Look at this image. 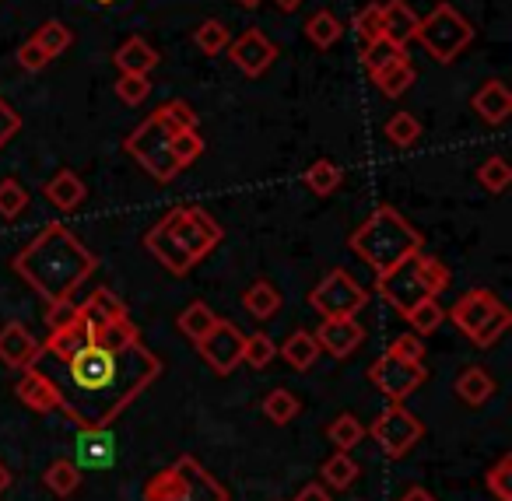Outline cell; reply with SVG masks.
Instances as JSON below:
<instances>
[{"label":"cell","instance_id":"6da1fadb","mask_svg":"<svg viewBox=\"0 0 512 501\" xmlns=\"http://www.w3.org/2000/svg\"><path fill=\"white\" fill-rule=\"evenodd\" d=\"M162 375V358L141 337L123 347L88 340L64 361L60 410L78 428H113V421Z\"/></svg>","mask_w":512,"mask_h":501},{"label":"cell","instance_id":"7a4b0ae2","mask_svg":"<svg viewBox=\"0 0 512 501\" xmlns=\"http://www.w3.org/2000/svg\"><path fill=\"white\" fill-rule=\"evenodd\" d=\"M99 267V256L64 225H46L22 253L15 256V274L43 298L46 305L67 302Z\"/></svg>","mask_w":512,"mask_h":501},{"label":"cell","instance_id":"3957f363","mask_svg":"<svg viewBox=\"0 0 512 501\" xmlns=\"http://www.w3.org/2000/svg\"><path fill=\"white\" fill-rule=\"evenodd\" d=\"M225 232L221 225L197 204L172 207L155 221L148 235H144V249L162 263L169 274L183 277L204 260L207 253L221 246Z\"/></svg>","mask_w":512,"mask_h":501},{"label":"cell","instance_id":"277c9868","mask_svg":"<svg viewBox=\"0 0 512 501\" xmlns=\"http://www.w3.org/2000/svg\"><path fill=\"white\" fill-rule=\"evenodd\" d=\"M348 249L365 263V267L383 274V270L397 267V263L407 260L411 253L425 249V235H421L397 207L383 204V207H376L355 232H351Z\"/></svg>","mask_w":512,"mask_h":501},{"label":"cell","instance_id":"5b68a950","mask_svg":"<svg viewBox=\"0 0 512 501\" xmlns=\"http://www.w3.org/2000/svg\"><path fill=\"white\" fill-rule=\"evenodd\" d=\"M449 288V270L442 267L435 256L428 253H411L407 260H400L397 267L376 274V291L390 309H397L400 316L414 309L425 298H439Z\"/></svg>","mask_w":512,"mask_h":501},{"label":"cell","instance_id":"8992f818","mask_svg":"<svg viewBox=\"0 0 512 501\" xmlns=\"http://www.w3.org/2000/svg\"><path fill=\"white\" fill-rule=\"evenodd\" d=\"M144 501H228V487L186 452L144 484Z\"/></svg>","mask_w":512,"mask_h":501},{"label":"cell","instance_id":"52a82bcc","mask_svg":"<svg viewBox=\"0 0 512 501\" xmlns=\"http://www.w3.org/2000/svg\"><path fill=\"white\" fill-rule=\"evenodd\" d=\"M446 319L463 337H470L474 347H491L505 337V330H509V323H512V312L495 291L470 288L467 295L456 298L453 309H446Z\"/></svg>","mask_w":512,"mask_h":501},{"label":"cell","instance_id":"ba28073f","mask_svg":"<svg viewBox=\"0 0 512 501\" xmlns=\"http://www.w3.org/2000/svg\"><path fill=\"white\" fill-rule=\"evenodd\" d=\"M176 134L179 130L172 127V123H165V116L155 109V113L123 141V148H127V155L134 158L155 183H172V179L183 172V165L172 155V137Z\"/></svg>","mask_w":512,"mask_h":501},{"label":"cell","instance_id":"9c48e42d","mask_svg":"<svg viewBox=\"0 0 512 501\" xmlns=\"http://www.w3.org/2000/svg\"><path fill=\"white\" fill-rule=\"evenodd\" d=\"M418 39L425 46V53L435 64H453L470 43H474V25L453 8V4H435L432 15L421 18Z\"/></svg>","mask_w":512,"mask_h":501},{"label":"cell","instance_id":"30bf717a","mask_svg":"<svg viewBox=\"0 0 512 501\" xmlns=\"http://www.w3.org/2000/svg\"><path fill=\"white\" fill-rule=\"evenodd\" d=\"M365 435H372V442L390 459H400L421 442L425 424H421L404 403H386L376 414V421H372V428H365Z\"/></svg>","mask_w":512,"mask_h":501},{"label":"cell","instance_id":"8fae6325","mask_svg":"<svg viewBox=\"0 0 512 501\" xmlns=\"http://www.w3.org/2000/svg\"><path fill=\"white\" fill-rule=\"evenodd\" d=\"M369 291L348 274V270H330L313 291H309V305L320 312L323 319H351L365 309Z\"/></svg>","mask_w":512,"mask_h":501},{"label":"cell","instance_id":"7c38bea8","mask_svg":"<svg viewBox=\"0 0 512 501\" xmlns=\"http://www.w3.org/2000/svg\"><path fill=\"white\" fill-rule=\"evenodd\" d=\"M428 379V368L421 361H404L397 354L383 351L369 368V382L386 396L390 403H404L421 382Z\"/></svg>","mask_w":512,"mask_h":501},{"label":"cell","instance_id":"4fadbf2b","mask_svg":"<svg viewBox=\"0 0 512 501\" xmlns=\"http://www.w3.org/2000/svg\"><path fill=\"white\" fill-rule=\"evenodd\" d=\"M242 344H246V333L232 319H218L193 347L214 375H232L242 365Z\"/></svg>","mask_w":512,"mask_h":501},{"label":"cell","instance_id":"5bb4252c","mask_svg":"<svg viewBox=\"0 0 512 501\" xmlns=\"http://www.w3.org/2000/svg\"><path fill=\"white\" fill-rule=\"evenodd\" d=\"M228 53H232V64L239 67L246 78H260V74L271 71V64L278 60V46H274L260 29H246L239 39H235Z\"/></svg>","mask_w":512,"mask_h":501},{"label":"cell","instance_id":"9a60e30c","mask_svg":"<svg viewBox=\"0 0 512 501\" xmlns=\"http://www.w3.org/2000/svg\"><path fill=\"white\" fill-rule=\"evenodd\" d=\"M43 358V344L29 333L25 323L0 326V361L8 368H32Z\"/></svg>","mask_w":512,"mask_h":501},{"label":"cell","instance_id":"2e32d148","mask_svg":"<svg viewBox=\"0 0 512 501\" xmlns=\"http://www.w3.org/2000/svg\"><path fill=\"white\" fill-rule=\"evenodd\" d=\"M18 400L25 403V407H32L36 414H53V410H60V389H57V379H50V375L43 372V368H22V379H18L15 386Z\"/></svg>","mask_w":512,"mask_h":501},{"label":"cell","instance_id":"e0dca14e","mask_svg":"<svg viewBox=\"0 0 512 501\" xmlns=\"http://www.w3.org/2000/svg\"><path fill=\"white\" fill-rule=\"evenodd\" d=\"M116 435L109 428H78V442H74V456L78 466L85 470H106L116 463Z\"/></svg>","mask_w":512,"mask_h":501},{"label":"cell","instance_id":"ac0fdd59","mask_svg":"<svg viewBox=\"0 0 512 501\" xmlns=\"http://www.w3.org/2000/svg\"><path fill=\"white\" fill-rule=\"evenodd\" d=\"M320 351L334 354V358H351V354L362 347L365 340V330L358 326V319H323V326L313 333Z\"/></svg>","mask_w":512,"mask_h":501},{"label":"cell","instance_id":"d6986e66","mask_svg":"<svg viewBox=\"0 0 512 501\" xmlns=\"http://www.w3.org/2000/svg\"><path fill=\"white\" fill-rule=\"evenodd\" d=\"M418 25H421V18L414 15L411 4H404V0H390V4H383V39L390 46L407 50V43L418 36Z\"/></svg>","mask_w":512,"mask_h":501},{"label":"cell","instance_id":"ffe728a7","mask_svg":"<svg viewBox=\"0 0 512 501\" xmlns=\"http://www.w3.org/2000/svg\"><path fill=\"white\" fill-rule=\"evenodd\" d=\"M474 113L481 116L488 127H502L505 120L512 116V95H509V88L502 85L498 78H491V81H484L481 88H477V95H474Z\"/></svg>","mask_w":512,"mask_h":501},{"label":"cell","instance_id":"44dd1931","mask_svg":"<svg viewBox=\"0 0 512 501\" xmlns=\"http://www.w3.org/2000/svg\"><path fill=\"white\" fill-rule=\"evenodd\" d=\"M43 197L50 200V204L57 207V211L71 214V211H78V207L85 204L88 190H85V183H81V176L74 169H60L53 179H46Z\"/></svg>","mask_w":512,"mask_h":501},{"label":"cell","instance_id":"7402d4cb","mask_svg":"<svg viewBox=\"0 0 512 501\" xmlns=\"http://www.w3.org/2000/svg\"><path fill=\"white\" fill-rule=\"evenodd\" d=\"M158 60L162 57L155 53V46H148L141 36H130L127 43L113 53V64L120 74H151L158 67Z\"/></svg>","mask_w":512,"mask_h":501},{"label":"cell","instance_id":"603a6c76","mask_svg":"<svg viewBox=\"0 0 512 501\" xmlns=\"http://www.w3.org/2000/svg\"><path fill=\"white\" fill-rule=\"evenodd\" d=\"M453 393L460 396L463 403H470V407H484V403L495 396V379H491L484 368L477 365H467L460 375H456L453 382Z\"/></svg>","mask_w":512,"mask_h":501},{"label":"cell","instance_id":"cb8c5ba5","mask_svg":"<svg viewBox=\"0 0 512 501\" xmlns=\"http://www.w3.org/2000/svg\"><path fill=\"white\" fill-rule=\"evenodd\" d=\"M242 309L249 312L253 319H260V323H267V319H274L278 316V309H281V291L274 288L271 281H253L246 291H242Z\"/></svg>","mask_w":512,"mask_h":501},{"label":"cell","instance_id":"d4e9b609","mask_svg":"<svg viewBox=\"0 0 512 501\" xmlns=\"http://www.w3.org/2000/svg\"><path fill=\"white\" fill-rule=\"evenodd\" d=\"M278 354L285 358L288 368H295V372H309V368L320 361V344H316V337L309 330H295L292 337L278 347Z\"/></svg>","mask_w":512,"mask_h":501},{"label":"cell","instance_id":"484cf974","mask_svg":"<svg viewBox=\"0 0 512 501\" xmlns=\"http://www.w3.org/2000/svg\"><path fill=\"white\" fill-rule=\"evenodd\" d=\"M43 484L50 487L57 498H71L74 491L81 487V466L74 459H53L50 466L43 470Z\"/></svg>","mask_w":512,"mask_h":501},{"label":"cell","instance_id":"4316f807","mask_svg":"<svg viewBox=\"0 0 512 501\" xmlns=\"http://www.w3.org/2000/svg\"><path fill=\"white\" fill-rule=\"evenodd\" d=\"M358 463L351 459V452H334L327 463L320 466V484H327L330 491H348L358 480Z\"/></svg>","mask_w":512,"mask_h":501},{"label":"cell","instance_id":"83f0119b","mask_svg":"<svg viewBox=\"0 0 512 501\" xmlns=\"http://www.w3.org/2000/svg\"><path fill=\"white\" fill-rule=\"evenodd\" d=\"M414 78H418V74H414L411 60H407V57H397L390 67H383V71H379L372 81H376L379 92H383L386 99H400V95H404L407 88L414 85Z\"/></svg>","mask_w":512,"mask_h":501},{"label":"cell","instance_id":"f1b7e54d","mask_svg":"<svg viewBox=\"0 0 512 501\" xmlns=\"http://www.w3.org/2000/svg\"><path fill=\"white\" fill-rule=\"evenodd\" d=\"M260 410H264V417L271 424L285 428V424H292L295 417H299L302 403H299V396H295L292 389H271V393L264 396V403H260Z\"/></svg>","mask_w":512,"mask_h":501},{"label":"cell","instance_id":"f546056e","mask_svg":"<svg viewBox=\"0 0 512 501\" xmlns=\"http://www.w3.org/2000/svg\"><path fill=\"white\" fill-rule=\"evenodd\" d=\"M218 323V316H214V309L207 302H190L183 312H179V319H176V326H179V333H183L190 344H197L200 337H204L211 326Z\"/></svg>","mask_w":512,"mask_h":501},{"label":"cell","instance_id":"4dcf8cb0","mask_svg":"<svg viewBox=\"0 0 512 501\" xmlns=\"http://www.w3.org/2000/svg\"><path fill=\"white\" fill-rule=\"evenodd\" d=\"M39 43V50L46 53L50 60H57V57H64L67 50H71V43H74V32H71V25H64V22H57V18H50V22H43L36 29V36H32Z\"/></svg>","mask_w":512,"mask_h":501},{"label":"cell","instance_id":"1f68e13d","mask_svg":"<svg viewBox=\"0 0 512 501\" xmlns=\"http://www.w3.org/2000/svg\"><path fill=\"white\" fill-rule=\"evenodd\" d=\"M81 312H85L88 323H109V319H123V316H127V305H123L109 288H95L92 298L81 305Z\"/></svg>","mask_w":512,"mask_h":501},{"label":"cell","instance_id":"d6a6232c","mask_svg":"<svg viewBox=\"0 0 512 501\" xmlns=\"http://www.w3.org/2000/svg\"><path fill=\"white\" fill-rule=\"evenodd\" d=\"M327 438L337 452H351L365 438V424L358 421L355 414H337L334 421L327 424Z\"/></svg>","mask_w":512,"mask_h":501},{"label":"cell","instance_id":"836d02e7","mask_svg":"<svg viewBox=\"0 0 512 501\" xmlns=\"http://www.w3.org/2000/svg\"><path fill=\"white\" fill-rule=\"evenodd\" d=\"M344 25L337 22V15H330V11H316V15L306 18V39L316 46V50H330V46L341 39Z\"/></svg>","mask_w":512,"mask_h":501},{"label":"cell","instance_id":"e575fe53","mask_svg":"<svg viewBox=\"0 0 512 501\" xmlns=\"http://www.w3.org/2000/svg\"><path fill=\"white\" fill-rule=\"evenodd\" d=\"M407 323H411V333H418V337H428V333H435L442 323H446V309L439 305V298H425V302H418L411 312H407Z\"/></svg>","mask_w":512,"mask_h":501},{"label":"cell","instance_id":"d590c367","mask_svg":"<svg viewBox=\"0 0 512 501\" xmlns=\"http://www.w3.org/2000/svg\"><path fill=\"white\" fill-rule=\"evenodd\" d=\"M302 183H306L316 197H330V193L341 186V169H337L330 158H316V162L306 169V176H302Z\"/></svg>","mask_w":512,"mask_h":501},{"label":"cell","instance_id":"8d00e7d4","mask_svg":"<svg viewBox=\"0 0 512 501\" xmlns=\"http://www.w3.org/2000/svg\"><path fill=\"white\" fill-rule=\"evenodd\" d=\"M383 134L393 148H411V144H418V137H421V120L411 113H393L390 120H386Z\"/></svg>","mask_w":512,"mask_h":501},{"label":"cell","instance_id":"74e56055","mask_svg":"<svg viewBox=\"0 0 512 501\" xmlns=\"http://www.w3.org/2000/svg\"><path fill=\"white\" fill-rule=\"evenodd\" d=\"M477 183H481L488 193H505V190H509V183H512V169H509V162H505L502 155L484 158L481 169H477Z\"/></svg>","mask_w":512,"mask_h":501},{"label":"cell","instance_id":"f35d334b","mask_svg":"<svg viewBox=\"0 0 512 501\" xmlns=\"http://www.w3.org/2000/svg\"><path fill=\"white\" fill-rule=\"evenodd\" d=\"M274 358H278V347H274V340L267 337V333H253V337H246V344H242V365L264 372Z\"/></svg>","mask_w":512,"mask_h":501},{"label":"cell","instance_id":"ab89813d","mask_svg":"<svg viewBox=\"0 0 512 501\" xmlns=\"http://www.w3.org/2000/svg\"><path fill=\"white\" fill-rule=\"evenodd\" d=\"M484 487L495 501H512V456L505 452L488 473H484Z\"/></svg>","mask_w":512,"mask_h":501},{"label":"cell","instance_id":"60d3db41","mask_svg":"<svg viewBox=\"0 0 512 501\" xmlns=\"http://www.w3.org/2000/svg\"><path fill=\"white\" fill-rule=\"evenodd\" d=\"M25 207H29V190L15 176L0 179V218H18Z\"/></svg>","mask_w":512,"mask_h":501},{"label":"cell","instance_id":"b9f144b4","mask_svg":"<svg viewBox=\"0 0 512 501\" xmlns=\"http://www.w3.org/2000/svg\"><path fill=\"white\" fill-rule=\"evenodd\" d=\"M355 36L362 39V46L379 43L383 39V4H365L355 15Z\"/></svg>","mask_w":512,"mask_h":501},{"label":"cell","instance_id":"7bdbcfd3","mask_svg":"<svg viewBox=\"0 0 512 501\" xmlns=\"http://www.w3.org/2000/svg\"><path fill=\"white\" fill-rule=\"evenodd\" d=\"M193 43H197L207 57H214V53H221L228 46V29L218 18H207V22H200L197 29H193Z\"/></svg>","mask_w":512,"mask_h":501},{"label":"cell","instance_id":"ee69618b","mask_svg":"<svg viewBox=\"0 0 512 501\" xmlns=\"http://www.w3.org/2000/svg\"><path fill=\"white\" fill-rule=\"evenodd\" d=\"M397 57H407V50H397V46H390L386 39H379V43H369L362 50V64L365 71H369V78H376L383 67H390Z\"/></svg>","mask_w":512,"mask_h":501},{"label":"cell","instance_id":"f6af8a7d","mask_svg":"<svg viewBox=\"0 0 512 501\" xmlns=\"http://www.w3.org/2000/svg\"><path fill=\"white\" fill-rule=\"evenodd\" d=\"M116 95H120V102H127V106H141V102L151 95L148 74H120V81H116Z\"/></svg>","mask_w":512,"mask_h":501},{"label":"cell","instance_id":"bcb514c9","mask_svg":"<svg viewBox=\"0 0 512 501\" xmlns=\"http://www.w3.org/2000/svg\"><path fill=\"white\" fill-rule=\"evenodd\" d=\"M200 151H204V137H200L197 130H179V134L172 137V155H176V162L183 165V169L190 162H197Z\"/></svg>","mask_w":512,"mask_h":501},{"label":"cell","instance_id":"7dc6e473","mask_svg":"<svg viewBox=\"0 0 512 501\" xmlns=\"http://www.w3.org/2000/svg\"><path fill=\"white\" fill-rule=\"evenodd\" d=\"M158 113H162L165 123H172L176 130H197V113H193L190 102L172 99V102H165V106H158Z\"/></svg>","mask_w":512,"mask_h":501},{"label":"cell","instance_id":"c3c4849f","mask_svg":"<svg viewBox=\"0 0 512 501\" xmlns=\"http://www.w3.org/2000/svg\"><path fill=\"white\" fill-rule=\"evenodd\" d=\"M386 351L397 354V358H404V361H425V344L418 340V333H404V337L393 340Z\"/></svg>","mask_w":512,"mask_h":501},{"label":"cell","instance_id":"681fc988","mask_svg":"<svg viewBox=\"0 0 512 501\" xmlns=\"http://www.w3.org/2000/svg\"><path fill=\"white\" fill-rule=\"evenodd\" d=\"M18 64L25 67V71H46V67H50V57H46L43 50H39V43L36 39H25L22 46H18Z\"/></svg>","mask_w":512,"mask_h":501},{"label":"cell","instance_id":"f907efd6","mask_svg":"<svg viewBox=\"0 0 512 501\" xmlns=\"http://www.w3.org/2000/svg\"><path fill=\"white\" fill-rule=\"evenodd\" d=\"M18 130H22V116L15 113V106L0 99V151L8 148V141H15Z\"/></svg>","mask_w":512,"mask_h":501},{"label":"cell","instance_id":"816d5d0a","mask_svg":"<svg viewBox=\"0 0 512 501\" xmlns=\"http://www.w3.org/2000/svg\"><path fill=\"white\" fill-rule=\"evenodd\" d=\"M295 501H334V498H330V487H327V484L313 480V484H302V487H299Z\"/></svg>","mask_w":512,"mask_h":501},{"label":"cell","instance_id":"f5cc1de1","mask_svg":"<svg viewBox=\"0 0 512 501\" xmlns=\"http://www.w3.org/2000/svg\"><path fill=\"white\" fill-rule=\"evenodd\" d=\"M397 501H439V498H435V494H428L425 487H418V484H414V487H407V491L400 494Z\"/></svg>","mask_w":512,"mask_h":501},{"label":"cell","instance_id":"db71d44e","mask_svg":"<svg viewBox=\"0 0 512 501\" xmlns=\"http://www.w3.org/2000/svg\"><path fill=\"white\" fill-rule=\"evenodd\" d=\"M11 484H15V473H11L8 466L0 463V494H4V491H11Z\"/></svg>","mask_w":512,"mask_h":501},{"label":"cell","instance_id":"11a10c76","mask_svg":"<svg viewBox=\"0 0 512 501\" xmlns=\"http://www.w3.org/2000/svg\"><path fill=\"white\" fill-rule=\"evenodd\" d=\"M274 4H278L281 11H295L302 4V0H274Z\"/></svg>","mask_w":512,"mask_h":501},{"label":"cell","instance_id":"9f6ffc18","mask_svg":"<svg viewBox=\"0 0 512 501\" xmlns=\"http://www.w3.org/2000/svg\"><path fill=\"white\" fill-rule=\"evenodd\" d=\"M235 4H242V8H249V11H253V8H260V4H264V0H235Z\"/></svg>","mask_w":512,"mask_h":501},{"label":"cell","instance_id":"6f0895ef","mask_svg":"<svg viewBox=\"0 0 512 501\" xmlns=\"http://www.w3.org/2000/svg\"><path fill=\"white\" fill-rule=\"evenodd\" d=\"M95 4H102V8H109V4H120V0H95Z\"/></svg>","mask_w":512,"mask_h":501}]
</instances>
